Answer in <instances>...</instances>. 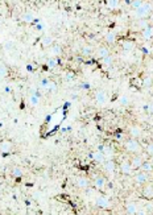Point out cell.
<instances>
[{"mask_svg":"<svg viewBox=\"0 0 153 215\" xmlns=\"http://www.w3.org/2000/svg\"><path fill=\"white\" fill-rule=\"evenodd\" d=\"M152 11V5L149 3H143V5L137 9H135V15H136L137 19H144L149 15V12Z\"/></svg>","mask_w":153,"mask_h":215,"instance_id":"cell-1","label":"cell"},{"mask_svg":"<svg viewBox=\"0 0 153 215\" xmlns=\"http://www.w3.org/2000/svg\"><path fill=\"white\" fill-rule=\"evenodd\" d=\"M126 149L128 152H139L140 150V144L137 143L135 139H131V140L126 141Z\"/></svg>","mask_w":153,"mask_h":215,"instance_id":"cell-2","label":"cell"},{"mask_svg":"<svg viewBox=\"0 0 153 215\" xmlns=\"http://www.w3.org/2000/svg\"><path fill=\"white\" fill-rule=\"evenodd\" d=\"M148 180H149V177H148V173H146V172H141V173H137L136 176H135V182H136L137 185L146 184Z\"/></svg>","mask_w":153,"mask_h":215,"instance_id":"cell-3","label":"cell"},{"mask_svg":"<svg viewBox=\"0 0 153 215\" xmlns=\"http://www.w3.org/2000/svg\"><path fill=\"white\" fill-rule=\"evenodd\" d=\"M95 205L98 206V207H102V208H106V207H108L111 203H110L108 198H106V197H98L95 201Z\"/></svg>","mask_w":153,"mask_h":215,"instance_id":"cell-4","label":"cell"},{"mask_svg":"<svg viewBox=\"0 0 153 215\" xmlns=\"http://www.w3.org/2000/svg\"><path fill=\"white\" fill-rule=\"evenodd\" d=\"M91 158L94 161H96V162H104L106 156L103 154L102 150H96V152H92L91 153Z\"/></svg>","mask_w":153,"mask_h":215,"instance_id":"cell-5","label":"cell"},{"mask_svg":"<svg viewBox=\"0 0 153 215\" xmlns=\"http://www.w3.org/2000/svg\"><path fill=\"white\" fill-rule=\"evenodd\" d=\"M12 150V144L8 143V141H4V143L0 144V152L3 154H7Z\"/></svg>","mask_w":153,"mask_h":215,"instance_id":"cell-6","label":"cell"},{"mask_svg":"<svg viewBox=\"0 0 153 215\" xmlns=\"http://www.w3.org/2000/svg\"><path fill=\"white\" fill-rule=\"evenodd\" d=\"M106 99H107V94H106L103 90H100V91H98L95 94V100L98 103H100V104H103V103L106 102Z\"/></svg>","mask_w":153,"mask_h":215,"instance_id":"cell-7","label":"cell"},{"mask_svg":"<svg viewBox=\"0 0 153 215\" xmlns=\"http://www.w3.org/2000/svg\"><path fill=\"white\" fill-rule=\"evenodd\" d=\"M100 150L103 152V154H104L106 157L108 156V157H111L114 154V148L110 147V145H100Z\"/></svg>","mask_w":153,"mask_h":215,"instance_id":"cell-8","label":"cell"},{"mask_svg":"<svg viewBox=\"0 0 153 215\" xmlns=\"http://www.w3.org/2000/svg\"><path fill=\"white\" fill-rule=\"evenodd\" d=\"M120 170H122V173H124V174H131L132 173V165L126 161V162H123V164L120 165Z\"/></svg>","mask_w":153,"mask_h":215,"instance_id":"cell-9","label":"cell"},{"mask_svg":"<svg viewBox=\"0 0 153 215\" xmlns=\"http://www.w3.org/2000/svg\"><path fill=\"white\" fill-rule=\"evenodd\" d=\"M143 37L145 38V40L153 38V27H149V25H148L145 29H143Z\"/></svg>","mask_w":153,"mask_h":215,"instance_id":"cell-10","label":"cell"},{"mask_svg":"<svg viewBox=\"0 0 153 215\" xmlns=\"http://www.w3.org/2000/svg\"><path fill=\"white\" fill-rule=\"evenodd\" d=\"M77 186L78 188H82V189H86L87 186H89V180L86 177H81L77 180Z\"/></svg>","mask_w":153,"mask_h":215,"instance_id":"cell-11","label":"cell"},{"mask_svg":"<svg viewBox=\"0 0 153 215\" xmlns=\"http://www.w3.org/2000/svg\"><path fill=\"white\" fill-rule=\"evenodd\" d=\"M54 42V38L51 37V36H45V37H42V40H41V44H42V46H50L51 44Z\"/></svg>","mask_w":153,"mask_h":215,"instance_id":"cell-12","label":"cell"},{"mask_svg":"<svg viewBox=\"0 0 153 215\" xmlns=\"http://www.w3.org/2000/svg\"><path fill=\"white\" fill-rule=\"evenodd\" d=\"M119 4H120L119 0H107V1H106V5H107L110 9H116V8H119Z\"/></svg>","mask_w":153,"mask_h":215,"instance_id":"cell-13","label":"cell"},{"mask_svg":"<svg viewBox=\"0 0 153 215\" xmlns=\"http://www.w3.org/2000/svg\"><path fill=\"white\" fill-rule=\"evenodd\" d=\"M96 55H98L99 58H104V57H107V55H110V50L107 48H99L98 51H96Z\"/></svg>","mask_w":153,"mask_h":215,"instance_id":"cell-14","label":"cell"},{"mask_svg":"<svg viewBox=\"0 0 153 215\" xmlns=\"http://www.w3.org/2000/svg\"><path fill=\"white\" fill-rule=\"evenodd\" d=\"M21 20L24 21V23H33L34 16L32 15V12H27V13H24L21 16Z\"/></svg>","mask_w":153,"mask_h":215,"instance_id":"cell-15","label":"cell"},{"mask_svg":"<svg viewBox=\"0 0 153 215\" xmlns=\"http://www.w3.org/2000/svg\"><path fill=\"white\" fill-rule=\"evenodd\" d=\"M50 53L53 55H55V57H58V55H61V53H62V48L59 45H53L50 49Z\"/></svg>","mask_w":153,"mask_h":215,"instance_id":"cell-16","label":"cell"},{"mask_svg":"<svg viewBox=\"0 0 153 215\" xmlns=\"http://www.w3.org/2000/svg\"><path fill=\"white\" fill-rule=\"evenodd\" d=\"M104 166H106V170L108 172V173H114V170H115V162H114L112 160L107 161Z\"/></svg>","mask_w":153,"mask_h":215,"instance_id":"cell-17","label":"cell"},{"mask_svg":"<svg viewBox=\"0 0 153 215\" xmlns=\"http://www.w3.org/2000/svg\"><path fill=\"white\" fill-rule=\"evenodd\" d=\"M131 136L132 137H139L140 135H141V130H140L139 127H136V126H133V127H131Z\"/></svg>","mask_w":153,"mask_h":215,"instance_id":"cell-18","label":"cell"},{"mask_svg":"<svg viewBox=\"0 0 153 215\" xmlns=\"http://www.w3.org/2000/svg\"><path fill=\"white\" fill-rule=\"evenodd\" d=\"M94 184H95V186L98 189H103V188H104V184H106V180L103 177H96Z\"/></svg>","mask_w":153,"mask_h":215,"instance_id":"cell-19","label":"cell"},{"mask_svg":"<svg viewBox=\"0 0 153 215\" xmlns=\"http://www.w3.org/2000/svg\"><path fill=\"white\" fill-rule=\"evenodd\" d=\"M131 165H132V168H141V165H143V158H140V157H133V158H132V162H131Z\"/></svg>","mask_w":153,"mask_h":215,"instance_id":"cell-20","label":"cell"},{"mask_svg":"<svg viewBox=\"0 0 153 215\" xmlns=\"http://www.w3.org/2000/svg\"><path fill=\"white\" fill-rule=\"evenodd\" d=\"M29 102H31V106H38V103H40V95H37V94L31 95Z\"/></svg>","mask_w":153,"mask_h":215,"instance_id":"cell-21","label":"cell"},{"mask_svg":"<svg viewBox=\"0 0 153 215\" xmlns=\"http://www.w3.org/2000/svg\"><path fill=\"white\" fill-rule=\"evenodd\" d=\"M106 41L110 42V44H114L116 41V34L114 32H108V33L106 34Z\"/></svg>","mask_w":153,"mask_h":215,"instance_id":"cell-22","label":"cell"},{"mask_svg":"<svg viewBox=\"0 0 153 215\" xmlns=\"http://www.w3.org/2000/svg\"><path fill=\"white\" fill-rule=\"evenodd\" d=\"M143 194L146 198H153V186H146L143 190Z\"/></svg>","mask_w":153,"mask_h":215,"instance_id":"cell-23","label":"cell"},{"mask_svg":"<svg viewBox=\"0 0 153 215\" xmlns=\"http://www.w3.org/2000/svg\"><path fill=\"white\" fill-rule=\"evenodd\" d=\"M23 169L21 168H19V166H16V168H13V170H12V176L13 177H16V178H20V177H23Z\"/></svg>","mask_w":153,"mask_h":215,"instance_id":"cell-24","label":"cell"},{"mask_svg":"<svg viewBox=\"0 0 153 215\" xmlns=\"http://www.w3.org/2000/svg\"><path fill=\"white\" fill-rule=\"evenodd\" d=\"M127 212L128 214H136L137 212V207L135 203H128L127 205Z\"/></svg>","mask_w":153,"mask_h":215,"instance_id":"cell-25","label":"cell"},{"mask_svg":"<svg viewBox=\"0 0 153 215\" xmlns=\"http://www.w3.org/2000/svg\"><path fill=\"white\" fill-rule=\"evenodd\" d=\"M133 48H135V42H132V41L123 42V49H124V50H132Z\"/></svg>","mask_w":153,"mask_h":215,"instance_id":"cell-26","label":"cell"},{"mask_svg":"<svg viewBox=\"0 0 153 215\" xmlns=\"http://www.w3.org/2000/svg\"><path fill=\"white\" fill-rule=\"evenodd\" d=\"M58 63H59V59H58V58H50V59L48 61V67L54 69Z\"/></svg>","mask_w":153,"mask_h":215,"instance_id":"cell-27","label":"cell"},{"mask_svg":"<svg viewBox=\"0 0 153 215\" xmlns=\"http://www.w3.org/2000/svg\"><path fill=\"white\" fill-rule=\"evenodd\" d=\"M140 169H143V172L149 173V172L153 170V166L149 164V162H143V165H141V168H140Z\"/></svg>","mask_w":153,"mask_h":215,"instance_id":"cell-28","label":"cell"},{"mask_svg":"<svg viewBox=\"0 0 153 215\" xmlns=\"http://www.w3.org/2000/svg\"><path fill=\"white\" fill-rule=\"evenodd\" d=\"M143 0H132L131 1V7L133 8V9H137V8H140L141 5H143Z\"/></svg>","mask_w":153,"mask_h":215,"instance_id":"cell-29","label":"cell"},{"mask_svg":"<svg viewBox=\"0 0 153 215\" xmlns=\"http://www.w3.org/2000/svg\"><path fill=\"white\" fill-rule=\"evenodd\" d=\"M102 59H103V65L104 66H111L114 62V58L111 57V55H107V57L102 58Z\"/></svg>","mask_w":153,"mask_h":215,"instance_id":"cell-30","label":"cell"},{"mask_svg":"<svg viewBox=\"0 0 153 215\" xmlns=\"http://www.w3.org/2000/svg\"><path fill=\"white\" fill-rule=\"evenodd\" d=\"M49 83H50V81L49 79H42L40 82V87H41V90H48L49 89Z\"/></svg>","mask_w":153,"mask_h":215,"instance_id":"cell-31","label":"cell"},{"mask_svg":"<svg viewBox=\"0 0 153 215\" xmlns=\"http://www.w3.org/2000/svg\"><path fill=\"white\" fill-rule=\"evenodd\" d=\"M8 75V69L4 65H0V77H7Z\"/></svg>","mask_w":153,"mask_h":215,"instance_id":"cell-32","label":"cell"},{"mask_svg":"<svg viewBox=\"0 0 153 215\" xmlns=\"http://www.w3.org/2000/svg\"><path fill=\"white\" fill-rule=\"evenodd\" d=\"M152 83H153V81H152V78H150V77H145V78H144L143 85L145 86V87H149V86H152Z\"/></svg>","mask_w":153,"mask_h":215,"instance_id":"cell-33","label":"cell"},{"mask_svg":"<svg viewBox=\"0 0 153 215\" xmlns=\"http://www.w3.org/2000/svg\"><path fill=\"white\" fill-rule=\"evenodd\" d=\"M137 27H139L140 29H145V28L148 27V23H146L145 20H141V19H140V20L137 21Z\"/></svg>","mask_w":153,"mask_h":215,"instance_id":"cell-34","label":"cell"},{"mask_svg":"<svg viewBox=\"0 0 153 215\" xmlns=\"http://www.w3.org/2000/svg\"><path fill=\"white\" fill-rule=\"evenodd\" d=\"M119 103L122 106H127V104H128V98H127L126 95H122L119 98Z\"/></svg>","mask_w":153,"mask_h":215,"instance_id":"cell-35","label":"cell"},{"mask_svg":"<svg viewBox=\"0 0 153 215\" xmlns=\"http://www.w3.org/2000/svg\"><path fill=\"white\" fill-rule=\"evenodd\" d=\"M91 51H92V49L90 48V46H85V48L82 49V54H83V55H90V54H91Z\"/></svg>","mask_w":153,"mask_h":215,"instance_id":"cell-36","label":"cell"},{"mask_svg":"<svg viewBox=\"0 0 153 215\" xmlns=\"http://www.w3.org/2000/svg\"><path fill=\"white\" fill-rule=\"evenodd\" d=\"M44 28H45V25L42 24V23H37V24H34V29L36 31H38V32H41V31H44Z\"/></svg>","mask_w":153,"mask_h":215,"instance_id":"cell-37","label":"cell"},{"mask_svg":"<svg viewBox=\"0 0 153 215\" xmlns=\"http://www.w3.org/2000/svg\"><path fill=\"white\" fill-rule=\"evenodd\" d=\"M49 91H51V92H54V91H57V85H55L54 82H50L49 83Z\"/></svg>","mask_w":153,"mask_h":215,"instance_id":"cell-38","label":"cell"},{"mask_svg":"<svg viewBox=\"0 0 153 215\" xmlns=\"http://www.w3.org/2000/svg\"><path fill=\"white\" fill-rule=\"evenodd\" d=\"M146 152H148V154L153 156V143H150L149 145H148V148H146Z\"/></svg>","mask_w":153,"mask_h":215,"instance_id":"cell-39","label":"cell"},{"mask_svg":"<svg viewBox=\"0 0 153 215\" xmlns=\"http://www.w3.org/2000/svg\"><path fill=\"white\" fill-rule=\"evenodd\" d=\"M81 89H85V90H89L91 86H90V83L89 82H83V83H81V86H79Z\"/></svg>","mask_w":153,"mask_h":215,"instance_id":"cell-40","label":"cell"},{"mask_svg":"<svg viewBox=\"0 0 153 215\" xmlns=\"http://www.w3.org/2000/svg\"><path fill=\"white\" fill-rule=\"evenodd\" d=\"M12 48H13V42H12V41L5 42V49H12Z\"/></svg>","mask_w":153,"mask_h":215,"instance_id":"cell-41","label":"cell"},{"mask_svg":"<svg viewBox=\"0 0 153 215\" xmlns=\"http://www.w3.org/2000/svg\"><path fill=\"white\" fill-rule=\"evenodd\" d=\"M73 78H74V74H73V73H67V75H66V79L69 81V79H73Z\"/></svg>","mask_w":153,"mask_h":215,"instance_id":"cell-42","label":"cell"},{"mask_svg":"<svg viewBox=\"0 0 153 215\" xmlns=\"http://www.w3.org/2000/svg\"><path fill=\"white\" fill-rule=\"evenodd\" d=\"M149 111H150V112H153V103H150V104H149Z\"/></svg>","mask_w":153,"mask_h":215,"instance_id":"cell-43","label":"cell"},{"mask_svg":"<svg viewBox=\"0 0 153 215\" xmlns=\"http://www.w3.org/2000/svg\"><path fill=\"white\" fill-rule=\"evenodd\" d=\"M152 71H153V66H152Z\"/></svg>","mask_w":153,"mask_h":215,"instance_id":"cell-44","label":"cell"},{"mask_svg":"<svg viewBox=\"0 0 153 215\" xmlns=\"http://www.w3.org/2000/svg\"><path fill=\"white\" fill-rule=\"evenodd\" d=\"M152 214H153V210H152Z\"/></svg>","mask_w":153,"mask_h":215,"instance_id":"cell-45","label":"cell"}]
</instances>
